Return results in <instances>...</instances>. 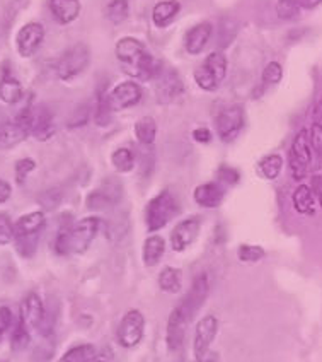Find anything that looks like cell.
<instances>
[{
	"label": "cell",
	"mask_w": 322,
	"mask_h": 362,
	"mask_svg": "<svg viewBox=\"0 0 322 362\" xmlns=\"http://www.w3.org/2000/svg\"><path fill=\"white\" fill-rule=\"evenodd\" d=\"M23 86L19 84V81L11 76H4L0 82V100L7 105H16L23 100Z\"/></svg>",
	"instance_id": "28"
},
{
	"label": "cell",
	"mask_w": 322,
	"mask_h": 362,
	"mask_svg": "<svg viewBox=\"0 0 322 362\" xmlns=\"http://www.w3.org/2000/svg\"><path fill=\"white\" fill-rule=\"evenodd\" d=\"M193 197H195V202L198 205H201V207L213 209L222 204V200L225 197V190L220 183H215L213 181V183H203L200 187H196Z\"/></svg>",
	"instance_id": "19"
},
{
	"label": "cell",
	"mask_w": 322,
	"mask_h": 362,
	"mask_svg": "<svg viewBox=\"0 0 322 362\" xmlns=\"http://www.w3.org/2000/svg\"><path fill=\"white\" fill-rule=\"evenodd\" d=\"M208 292H210V281H208V275L203 272V274L196 275L195 281L191 284V287H189V292L186 294L183 301L179 303V306L183 308L184 315L188 316L189 322H191V320L196 316V313L201 310V306H203L206 298H208Z\"/></svg>",
	"instance_id": "11"
},
{
	"label": "cell",
	"mask_w": 322,
	"mask_h": 362,
	"mask_svg": "<svg viewBox=\"0 0 322 362\" xmlns=\"http://www.w3.org/2000/svg\"><path fill=\"white\" fill-rule=\"evenodd\" d=\"M311 146L317 154L322 156V129L321 127H312L311 130Z\"/></svg>",
	"instance_id": "42"
},
{
	"label": "cell",
	"mask_w": 322,
	"mask_h": 362,
	"mask_svg": "<svg viewBox=\"0 0 322 362\" xmlns=\"http://www.w3.org/2000/svg\"><path fill=\"white\" fill-rule=\"evenodd\" d=\"M89 48L85 47V45H76V47L68 48V50L60 57V60L56 62V74H59L60 79L70 81L73 79V77H77L80 72H84L85 67L89 65Z\"/></svg>",
	"instance_id": "8"
},
{
	"label": "cell",
	"mask_w": 322,
	"mask_h": 362,
	"mask_svg": "<svg viewBox=\"0 0 322 362\" xmlns=\"http://www.w3.org/2000/svg\"><path fill=\"white\" fill-rule=\"evenodd\" d=\"M227 76V59L224 53L215 52L206 57L203 65L195 71V81L203 90H215Z\"/></svg>",
	"instance_id": "5"
},
{
	"label": "cell",
	"mask_w": 322,
	"mask_h": 362,
	"mask_svg": "<svg viewBox=\"0 0 322 362\" xmlns=\"http://www.w3.org/2000/svg\"><path fill=\"white\" fill-rule=\"evenodd\" d=\"M44 40V28L40 23H28L20 28L18 36H16V47L20 57L30 59L38 52Z\"/></svg>",
	"instance_id": "12"
},
{
	"label": "cell",
	"mask_w": 322,
	"mask_h": 362,
	"mask_svg": "<svg viewBox=\"0 0 322 362\" xmlns=\"http://www.w3.org/2000/svg\"><path fill=\"white\" fill-rule=\"evenodd\" d=\"M295 2L300 9H314V7L322 4V0H295Z\"/></svg>",
	"instance_id": "47"
},
{
	"label": "cell",
	"mask_w": 322,
	"mask_h": 362,
	"mask_svg": "<svg viewBox=\"0 0 322 362\" xmlns=\"http://www.w3.org/2000/svg\"><path fill=\"white\" fill-rule=\"evenodd\" d=\"M200 228L201 222L198 217H189V219L181 221L171 234L172 250H174V252H184V250L188 248L189 245H193V241L198 238Z\"/></svg>",
	"instance_id": "15"
},
{
	"label": "cell",
	"mask_w": 322,
	"mask_h": 362,
	"mask_svg": "<svg viewBox=\"0 0 322 362\" xmlns=\"http://www.w3.org/2000/svg\"><path fill=\"white\" fill-rule=\"evenodd\" d=\"M30 134L38 141H48L55 134V122H53L52 111L44 108V106H32Z\"/></svg>",
	"instance_id": "16"
},
{
	"label": "cell",
	"mask_w": 322,
	"mask_h": 362,
	"mask_svg": "<svg viewBox=\"0 0 322 362\" xmlns=\"http://www.w3.org/2000/svg\"><path fill=\"white\" fill-rule=\"evenodd\" d=\"M215 125H217V134L222 142H232L244 127V111L241 106L224 108L218 113Z\"/></svg>",
	"instance_id": "10"
},
{
	"label": "cell",
	"mask_w": 322,
	"mask_h": 362,
	"mask_svg": "<svg viewBox=\"0 0 322 362\" xmlns=\"http://www.w3.org/2000/svg\"><path fill=\"white\" fill-rule=\"evenodd\" d=\"M312 192L316 195V199L319 200V204L322 205V173H317L316 176L312 178Z\"/></svg>",
	"instance_id": "44"
},
{
	"label": "cell",
	"mask_w": 322,
	"mask_h": 362,
	"mask_svg": "<svg viewBox=\"0 0 322 362\" xmlns=\"http://www.w3.org/2000/svg\"><path fill=\"white\" fill-rule=\"evenodd\" d=\"M36 168V163L32 161L30 158H24L20 159V161L16 163V181H18L19 185H23L24 181H26L28 175H30L31 171H35Z\"/></svg>",
	"instance_id": "39"
},
{
	"label": "cell",
	"mask_w": 322,
	"mask_h": 362,
	"mask_svg": "<svg viewBox=\"0 0 322 362\" xmlns=\"http://www.w3.org/2000/svg\"><path fill=\"white\" fill-rule=\"evenodd\" d=\"M213 28L210 23H201L193 26L191 30L186 33L184 36V43H186V50L191 55H198L200 52H203V48L206 47L210 38H212Z\"/></svg>",
	"instance_id": "17"
},
{
	"label": "cell",
	"mask_w": 322,
	"mask_h": 362,
	"mask_svg": "<svg viewBox=\"0 0 322 362\" xmlns=\"http://www.w3.org/2000/svg\"><path fill=\"white\" fill-rule=\"evenodd\" d=\"M193 139L200 144H208L210 141H212V132L201 127V129H196L195 132H193Z\"/></svg>",
	"instance_id": "43"
},
{
	"label": "cell",
	"mask_w": 322,
	"mask_h": 362,
	"mask_svg": "<svg viewBox=\"0 0 322 362\" xmlns=\"http://www.w3.org/2000/svg\"><path fill=\"white\" fill-rule=\"evenodd\" d=\"M312 120H314V125L321 127V129H322V100L317 101L316 106H314Z\"/></svg>",
	"instance_id": "46"
},
{
	"label": "cell",
	"mask_w": 322,
	"mask_h": 362,
	"mask_svg": "<svg viewBox=\"0 0 322 362\" xmlns=\"http://www.w3.org/2000/svg\"><path fill=\"white\" fill-rule=\"evenodd\" d=\"M135 135H137L138 142L142 144V146H152L157 135V123L154 118L150 117L140 118L137 125H135Z\"/></svg>",
	"instance_id": "29"
},
{
	"label": "cell",
	"mask_w": 322,
	"mask_h": 362,
	"mask_svg": "<svg viewBox=\"0 0 322 362\" xmlns=\"http://www.w3.org/2000/svg\"><path fill=\"white\" fill-rule=\"evenodd\" d=\"M96 362H113V356H111L109 351H106V352H102V354H97Z\"/></svg>",
	"instance_id": "48"
},
{
	"label": "cell",
	"mask_w": 322,
	"mask_h": 362,
	"mask_svg": "<svg viewBox=\"0 0 322 362\" xmlns=\"http://www.w3.org/2000/svg\"><path fill=\"white\" fill-rule=\"evenodd\" d=\"M300 7L297 6L295 0H280L276 4V12H278V18L282 19H293L299 16Z\"/></svg>",
	"instance_id": "37"
},
{
	"label": "cell",
	"mask_w": 322,
	"mask_h": 362,
	"mask_svg": "<svg viewBox=\"0 0 322 362\" xmlns=\"http://www.w3.org/2000/svg\"><path fill=\"white\" fill-rule=\"evenodd\" d=\"M101 221L97 217H85L72 226H64L56 234L55 252L59 255H80L89 250L99 231Z\"/></svg>",
	"instance_id": "2"
},
{
	"label": "cell",
	"mask_w": 322,
	"mask_h": 362,
	"mask_svg": "<svg viewBox=\"0 0 322 362\" xmlns=\"http://www.w3.org/2000/svg\"><path fill=\"white\" fill-rule=\"evenodd\" d=\"M49 11L56 23L70 24L80 14V2L78 0H49Z\"/></svg>",
	"instance_id": "21"
},
{
	"label": "cell",
	"mask_w": 322,
	"mask_h": 362,
	"mask_svg": "<svg viewBox=\"0 0 322 362\" xmlns=\"http://www.w3.org/2000/svg\"><path fill=\"white\" fill-rule=\"evenodd\" d=\"M282 77H283V69L282 65L276 64V62H271V64H268L266 67H264L263 81L266 82V84H278V82L282 81Z\"/></svg>",
	"instance_id": "38"
},
{
	"label": "cell",
	"mask_w": 322,
	"mask_h": 362,
	"mask_svg": "<svg viewBox=\"0 0 322 362\" xmlns=\"http://www.w3.org/2000/svg\"><path fill=\"white\" fill-rule=\"evenodd\" d=\"M31 344V330L26 327V323L23 320H18L14 323V328H12V335H11V345L12 351L19 352L28 349V345Z\"/></svg>",
	"instance_id": "31"
},
{
	"label": "cell",
	"mask_w": 322,
	"mask_h": 362,
	"mask_svg": "<svg viewBox=\"0 0 322 362\" xmlns=\"http://www.w3.org/2000/svg\"><path fill=\"white\" fill-rule=\"evenodd\" d=\"M145 333V316L138 310H130L119 322L117 340L123 349H135L142 342Z\"/></svg>",
	"instance_id": "7"
},
{
	"label": "cell",
	"mask_w": 322,
	"mask_h": 362,
	"mask_svg": "<svg viewBox=\"0 0 322 362\" xmlns=\"http://www.w3.org/2000/svg\"><path fill=\"white\" fill-rule=\"evenodd\" d=\"M19 318L26 323V327L31 332H38L43 337H48L52 333V323L47 318V310H44L43 301L36 292H30L23 299Z\"/></svg>",
	"instance_id": "4"
},
{
	"label": "cell",
	"mask_w": 322,
	"mask_h": 362,
	"mask_svg": "<svg viewBox=\"0 0 322 362\" xmlns=\"http://www.w3.org/2000/svg\"><path fill=\"white\" fill-rule=\"evenodd\" d=\"M97 349L93 344H78L70 347L59 362H96Z\"/></svg>",
	"instance_id": "25"
},
{
	"label": "cell",
	"mask_w": 322,
	"mask_h": 362,
	"mask_svg": "<svg viewBox=\"0 0 322 362\" xmlns=\"http://www.w3.org/2000/svg\"><path fill=\"white\" fill-rule=\"evenodd\" d=\"M181 284H183V277H181L179 269H172V267H166L159 275V286L160 289L166 292H179Z\"/></svg>",
	"instance_id": "32"
},
{
	"label": "cell",
	"mask_w": 322,
	"mask_h": 362,
	"mask_svg": "<svg viewBox=\"0 0 322 362\" xmlns=\"http://www.w3.org/2000/svg\"><path fill=\"white\" fill-rule=\"evenodd\" d=\"M106 16L113 24L123 23L128 18V0H111L106 7Z\"/></svg>",
	"instance_id": "34"
},
{
	"label": "cell",
	"mask_w": 322,
	"mask_h": 362,
	"mask_svg": "<svg viewBox=\"0 0 322 362\" xmlns=\"http://www.w3.org/2000/svg\"><path fill=\"white\" fill-rule=\"evenodd\" d=\"M218 180L224 185H235L241 180V175H239V171L234 170V168L222 166L220 170H218Z\"/></svg>",
	"instance_id": "41"
},
{
	"label": "cell",
	"mask_w": 322,
	"mask_h": 362,
	"mask_svg": "<svg viewBox=\"0 0 322 362\" xmlns=\"http://www.w3.org/2000/svg\"><path fill=\"white\" fill-rule=\"evenodd\" d=\"M117 59L123 72L133 79L150 81L159 74V64L137 38H121L117 45Z\"/></svg>",
	"instance_id": "1"
},
{
	"label": "cell",
	"mask_w": 322,
	"mask_h": 362,
	"mask_svg": "<svg viewBox=\"0 0 322 362\" xmlns=\"http://www.w3.org/2000/svg\"><path fill=\"white\" fill-rule=\"evenodd\" d=\"M14 240V224L7 214H0V245H9Z\"/></svg>",
	"instance_id": "36"
},
{
	"label": "cell",
	"mask_w": 322,
	"mask_h": 362,
	"mask_svg": "<svg viewBox=\"0 0 322 362\" xmlns=\"http://www.w3.org/2000/svg\"><path fill=\"white\" fill-rule=\"evenodd\" d=\"M179 9L181 6L176 0H164V2L157 4L152 11V21L157 28H166L169 23H172Z\"/></svg>",
	"instance_id": "24"
},
{
	"label": "cell",
	"mask_w": 322,
	"mask_h": 362,
	"mask_svg": "<svg viewBox=\"0 0 322 362\" xmlns=\"http://www.w3.org/2000/svg\"><path fill=\"white\" fill-rule=\"evenodd\" d=\"M44 228V214L30 212L23 216L14 224V240L16 238H36L40 236Z\"/></svg>",
	"instance_id": "18"
},
{
	"label": "cell",
	"mask_w": 322,
	"mask_h": 362,
	"mask_svg": "<svg viewBox=\"0 0 322 362\" xmlns=\"http://www.w3.org/2000/svg\"><path fill=\"white\" fill-rule=\"evenodd\" d=\"M312 159V146H311V132L300 130L295 135L290 149V171L295 180H302L307 176L309 166Z\"/></svg>",
	"instance_id": "6"
},
{
	"label": "cell",
	"mask_w": 322,
	"mask_h": 362,
	"mask_svg": "<svg viewBox=\"0 0 322 362\" xmlns=\"http://www.w3.org/2000/svg\"><path fill=\"white\" fill-rule=\"evenodd\" d=\"M140 100H142V89L133 81L121 82L109 93V106L113 111L130 108V106L137 105Z\"/></svg>",
	"instance_id": "14"
},
{
	"label": "cell",
	"mask_w": 322,
	"mask_h": 362,
	"mask_svg": "<svg viewBox=\"0 0 322 362\" xmlns=\"http://www.w3.org/2000/svg\"><path fill=\"white\" fill-rule=\"evenodd\" d=\"M111 163H113L114 170L118 173H128L133 170L135 156L130 149L121 147V149H117L113 152V156H111Z\"/></svg>",
	"instance_id": "33"
},
{
	"label": "cell",
	"mask_w": 322,
	"mask_h": 362,
	"mask_svg": "<svg viewBox=\"0 0 322 362\" xmlns=\"http://www.w3.org/2000/svg\"><path fill=\"white\" fill-rule=\"evenodd\" d=\"M177 214V204L174 195L169 190L160 192L159 195L154 197L148 202L145 209V222L147 229L150 233L159 231L169 221Z\"/></svg>",
	"instance_id": "3"
},
{
	"label": "cell",
	"mask_w": 322,
	"mask_h": 362,
	"mask_svg": "<svg viewBox=\"0 0 322 362\" xmlns=\"http://www.w3.org/2000/svg\"><path fill=\"white\" fill-rule=\"evenodd\" d=\"M11 193H12L11 185L7 183V181L0 180V204H4V202L9 200L11 199Z\"/></svg>",
	"instance_id": "45"
},
{
	"label": "cell",
	"mask_w": 322,
	"mask_h": 362,
	"mask_svg": "<svg viewBox=\"0 0 322 362\" xmlns=\"http://www.w3.org/2000/svg\"><path fill=\"white\" fill-rule=\"evenodd\" d=\"M12 323H14V320H12L11 308L0 306V342H2V339L6 337V333L9 332Z\"/></svg>",
	"instance_id": "40"
},
{
	"label": "cell",
	"mask_w": 322,
	"mask_h": 362,
	"mask_svg": "<svg viewBox=\"0 0 322 362\" xmlns=\"http://www.w3.org/2000/svg\"><path fill=\"white\" fill-rule=\"evenodd\" d=\"M28 132L23 125L18 122H7V120H0V146L4 147H12L16 144H19L20 141L28 137Z\"/></svg>",
	"instance_id": "23"
},
{
	"label": "cell",
	"mask_w": 322,
	"mask_h": 362,
	"mask_svg": "<svg viewBox=\"0 0 322 362\" xmlns=\"http://www.w3.org/2000/svg\"><path fill=\"white\" fill-rule=\"evenodd\" d=\"M282 168H283V159H282V156H278V154L266 156V158H263L258 164L259 175L266 180L278 178L280 173H282Z\"/></svg>",
	"instance_id": "30"
},
{
	"label": "cell",
	"mask_w": 322,
	"mask_h": 362,
	"mask_svg": "<svg viewBox=\"0 0 322 362\" xmlns=\"http://www.w3.org/2000/svg\"><path fill=\"white\" fill-rule=\"evenodd\" d=\"M0 362H6V361H0Z\"/></svg>",
	"instance_id": "50"
},
{
	"label": "cell",
	"mask_w": 322,
	"mask_h": 362,
	"mask_svg": "<svg viewBox=\"0 0 322 362\" xmlns=\"http://www.w3.org/2000/svg\"><path fill=\"white\" fill-rule=\"evenodd\" d=\"M293 207L299 214H314V207H316V195H314L312 188L307 185H300L293 193Z\"/></svg>",
	"instance_id": "27"
},
{
	"label": "cell",
	"mask_w": 322,
	"mask_h": 362,
	"mask_svg": "<svg viewBox=\"0 0 322 362\" xmlns=\"http://www.w3.org/2000/svg\"><path fill=\"white\" fill-rule=\"evenodd\" d=\"M164 252H166V241L160 236L147 238L143 245V263L147 267H155L157 263L162 260Z\"/></svg>",
	"instance_id": "26"
},
{
	"label": "cell",
	"mask_w": 322,
	"mask_h": 362,
	"mask_svg": "<svg viewBox=\"0 0 322 362\" xmlns=\"http://www.w3.org/2000/svg\"><path fill=\"white\" fill-rule=\"evenodd\" d=\"M157 96L160 98V101H171L174 100L177 94H181L183 90V84H181L179 77L174 71H167L164 74H157Z\"/></svg>",
	"instance_id": "22"
},
{
	"label": "cell",
	"mask_w": 322,
	"mask_h": 362,
	"mask_svg": "<svg viewBox=\"0 0 322 362\" xmlns=\"http://www.w3.org/2000/svg\"><path fill=\"white\" fill-rule=\"evenodd\" d=\"M218 333V320L215 316L208 315L201 318L196 325L195 339H193V356H195L196 362L205 359L210 354V347L217 339Z\"/></svg>",
	"instance_id": "9"
},
{
	"label": "cell",
	"mask_w": 322,
	"mask_h": 362,
	"mask_svg": "<svg viewBox=\"0 0 322 362\" xmlns=\"http://www.w3.org/2000/svg\"><path fill=\"white\" fill-rule=\"evenodd\" d=\"M264 257V250L261 246H253V245H242L239 248V260L253 263L259 262Z\"/></svg>",
	"instance_id": "35"
},
{
	"label": "cell",
	"mask_w": 322,
	"mask_h": 362,
	"mask_svg": "<svg viewBox=\"0 0 322 362\" xmlns=\"http://www.w3.org/2000/svg\"><path fill=\"white\" fill-rule=\"evenodd\" d=\"M188 323H189L188 316L184 315L183 308L177 304L174 310L171 311V315H169L167 327H166V344L171 352H179L181 349H183Z\"/></svg>",
	"instance_id": "13"
},
{
	"label": "cell",
	"mask_w": 322,
	"mask_h": 362,
	"mask_svg": "<svg viewBox=\"0 0 322 362\" xmlns=\"http://www.w3.org/2000/svg\"><path fill=\"white\" fill-rule=\"evenodd\" d=\"M200 362H220V357H218V354H208V356L205 357V359H201Z\"/></svg>",
	"instance_id": "49"
},
{
	"label": "cell",
	"mask_w": 322,
	"mask_h": 362,
	"mask_svg": "<svg viewBox=\"0 0 322 362\" xmlns=\"http://www.w3.org/2000/svg\"><path fill=\"white\" fill-rule=\"evenodd\" d=\"M119 195H121V190H119L118 185H114V187L105 185V187L93 192L88 197V207L93 209V211H105V209L113 207L117 204Z\"/></svg>",
	"instance_id": "20"
}]
</instances>
